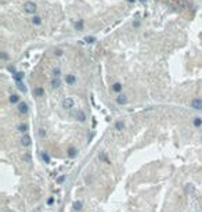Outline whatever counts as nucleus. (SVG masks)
<instances>
[{
	"label": "nucleus",
	"instance_id": "obj_1",
	"mask_svg": "<svg viewBox=\"0 0 202 212\" xmlns=\"http://www.w3.org/2000/svg\"><path fill=\"white\" fill-rule=\"evenodd\" d=\"M36 10H37V6H36L33 2H26V3H24V11H25L26 14H35Z\"/></svg>",
	"mask_w": 202,
	"mask_h": 212
},
{
	"label": "nucleus",
	"instance_id": "obj_2",
	"mask_svg": "<svg viewBox=\"0 0 202 212\" xmlns=\"http://www.w3.org/2000/svg\"><path fill=\"white\" fill-rule=\"evenodd\" d=\"M61 104H62V108H65V110H72L75 107V100L72 97H65Z\"/></svg>",
	"mask_w": 202,
	"mask_h": 212
},
{
	"label": "nucleus",
	"instance_id": "obj_3",
	"mask_svg": "<svg viewBox=\"0 0 202 212\" xmlns=\"http://www.w3.org/2000/svg\"><path fill=\"white\" fill-rule=\"evenodd\" d=\"M17 107H18V112H19V114H22V115L28 114V111H29V105L26 104L25 101H21L18 105H17Z\"/></svg>",
	"mask_w": 202,
	"mask_h": 212
},
{
	"label": "nucleus",
	"instance_id": "obj_4",
	"mask_svg": "<svg viewBox=\"0 0 202 212\" xmlns=\"http://www.w3.org/2000/svg\"><path fill=\"white\" fill-rule=\"evenodd\" d=\"M191 107H193L194 110H202V98H199V97L193 98V101H191Z\"/></svg>",
	"mask_w": 202,
	"mask_h": 212
},
{
	"label": "nucleus",
	"instance_id": "obj_5",
	"mask_svg": "<svg viewBox=\"0 0 202 212\" xmlns=\"http://www.w3.org/2000/svg\"><path fill=\"white\" fill-rule=\"evenodd\" d=\"M21 144H22L24 147H29L30 144H32V139H30V136L28 135V133L22 135V137H21Z\"/></svg>",
	"mask_w": 202,
	"mask_h": 212
},
{
	"label": "nucleus",
	"instance_id": "obj_6",
	"mask_svg": "<svg viewBox=\"0 0 202 212\" xmlns=\"http://www.w3.org/2000/svg\"><path fill=\"white\" fill-rule=\"evenodd\" d=\"M65 83L69 85V86L75 85V83H76V76H75L73 74H68V75H65Z\"/></svg>",
	"mask_w": 202,
	"mask_h": 212
},
{
	"label": "nucleus",
	"instance_id": "obj_7",
	"mask_svg": "<svg viewBox=\"0 0 202 212\" xmlns=\"http://www.w3.org/2000/svg\"><path fill=\"white\" fill-rule=\"evenodd\" d=\"M79 151H78V148H75V147H69V148L67 150V155L69 157V158H76Z\"/></svg>",
	"mask_w": 202,
	"mask_h": 212
},
{
	"label": "nucleus",
	"instance_id": "obj_8",
	"mask_svg": "<svg viewBox=\"0 0 202 212\" xmlns=\"http://www.w3.org/2000/svg\"><path fill=\"white\" fill-rule=\"evenodd\" d=\"M127 96L126 94H118V97H116V103H118V104H121V105H125V104H127Z\"/></svg>",
	"mask_w": 202,
	"mask_h": 212
},
{
	"label": "nucleus",
	"instance_id": "obj_9",
	"mask_svg": "<svg viewBox=\"0 0 202 212\" xmlns=\"http://www.w3.org/2000/svg\"><path fill=\"white\" fill-rule=\"evenodd\" d=\"M61 83H62V80H61L60 78H51V80H50V85L53 89H58L61 86Z\"/></svg>",
	"mask_w": 202,
	"mask_h": 212
},
{
	"label": "nucleus",
	"instance_id": "obj_10",
	"mask_svg": "<svg viewBox=\"0 0 202 212\" xmlns=\"http://www.w3.org/2000/svg\"><path fill=\"white\" fill-rule=\"evenodd\" d=\"M75 118H76L79 122H84V121H86V114H84L82 110H78L76 114H75Z\"/></svg>",
	"mask_w": 202,
	"mask_h": 212
},
{
	"label": "nucleus",
	"instance_id": "obj_11",
	"mask_svg": "<svg viewBox=\"0 0 202 212\" xmlns=\"http://www.w3.org/2000/svg\"><path fill=\"white\" fill-rule=\"evenodd\" d=\"M33 94H35V97H43L44 96V89L42 86H37L33 89Z\"/></svg>",
	"mask_w": 202,
	"mask_h": 212
},
{
	"label": "nucleus",
	"instance_id": "obj_12",
	"mask_svg": "<svg viewBox=\"0 0 202 212\" xmlns=\"http://www.w3.org/2000/svg\"><path fill=\"white\" fill-rule=\"evenodd\" d=\"M111 89H112V92H115V93H121L123 86H122V83H119V82H115V83L111 86Z\"/></svg>",
	"mask_w": 202,
	"mask_h": 212
},
{
	"label": "nucleus",
	"instance_id": "obj_13",
	"mask_svg": "<svg viewBox=\"0 0 202 212\" xmlns=\"http://www.w3.org/2000/svg\"><path fill=\"white\" fill-rule=\"evenodd\" d=\"M8 100H10V103H11V104H17V105L21 103V101H19V96H18V94H10V98H8Z\"/></svg>",
	"mask_w": 202,
	"mask_h": 212
},
{
	"label": "nucleus",
	"instance_id": "obj_14",
	"mask_svg": "<svg viewBox=\"0 0 202 212\" xmlns=\"http://www.w3.org/2000/svg\"><path fill=\"white\" fill-rule=\"evenodd\" d=\"M30 21H32L33 25H42V22H43L42 21V17H40V15H33Z\"/></svg>",
	"mask_w": 202,
	"mask_h": 212
},
{
	"label": "nucleus",
	"instance_id": "obj_15",
	"mask_svg": "<svg viewBox=\"0 0 202 212\" xmlns=\"http://www.w3.org/2000/svg\"><path fill=\"white\" fill-rule=\"evenodd\" d=\"M13 78H14L15 82H22V79H24V72H15L14 75H13Z\"/></svg>",
	"mask_w": 202,
	"mask_h": 212
},
{
	"label": "nucleus",
	"instance_id": "obj_16",
	"mask_svg": "<svg viewBox=\"0 0 202 212\" xmlns=\"http://www.w3.org/2000/svg\"><path fill=\"white\" fill-rule=\"evenodd\" d=\"M28 129H29V126H28V124H21L18 126V130L21 132V133H24V135H25L26 132H28Z\"/></svg>",
	"mask_w": 202,
	"mask_h": 212
},
{
	"label": "nucleus",
	"instance_id": "obj_17",
	"mask_svg": "<svg viewBox=\"0 0 202 212\" xmlns=\"http://www.w3.org/2000/svg\"><path fill=\"white\" fill-rule=\"evenodd\" d=\"M17 87H18V90L19 92H22V93H26V86L24 85V82H17Z\"/></svg>",
	"mask_w": 202,
	"mask_h": 212
},
{
	"label": "nucleus",
	"instance_id": "obj_18",
	"mask_svg": "<svg viewBox=\"0 0 202 212\" xmlns=\"http://www.w3.org/2000/svg\"><path fill=\"white\" fill-rule=\"evenodd\" d=\"M193 124H194V126L195 128H201L202 126V118H194V121H193Z\"/></svg>",
	"mask_w": 202,
	"mask_h": 212
},
{
	"label": "nucleus",
	"instance_id": "obj_19",
	"mask_svg": "<svg viewBox=\"0 0 202 212\" xmlns=\"http://www.w3.org/2000/svg\"><path fill=\"white\" fill-rule=\"evenodd\" d=\"M83 19H79V21H78L76 24H75V29L76 31H83Z\"/></svg>",
	"mask_w": 202,
	"mask_h": 212
},
{
	"label": "nucleus",
	"instance_id": "obj_20",
	"mask_svg": "<svg viewBox=\"0 0 202 212\" xmlns=\"http://www.w3.org/2000/svg\"><path fill=\"white\" fill-rule=\"evenodd\" d=\"M82 207H83V203H82V201H75L73 203V209L75 211H80Z\"/></svg>",
	"mask_w": 202,
	"mask_h": 212
},
{
	"label": "nucleus",
	"instance_id": "obj_21",
	"mask_svg": "<svg viewBox=\"0 0 202 212\" xmlns=\"http://www.w3.org/2000/svg\"><path fill=\"white\" fill-rule=\"evenodd\" d=\"M125 128V122H122V121H118L115 124V129L116 130H122V129Z\"/></svg>",
	"mask_w": 202,
	"mask_h": 212
},
{
	"label": "nucleus",
	"instance_id": "obj_22",
	"mask_svg": "<svg viewBox=\"0 0 202 212\" xmlns=\"http://www.w3.org/2000/svg\"><path fill=\"white\" fill-rule=\"evenodd\" d=\"M61 76V69H60V68H54V69H53V78H60Z\"/></svg>",
	"mask_w": 202,
	"mask_h": 212
},
{
	"label": "nucleus",
	"instance_id": "obj_23",
	"mask_svg": "<svg viewBox=\"0 0 202 212\" xmlns=\"http://www.w3.org/2000/svg\"><path fill=\"white\" fill-rule=\"evenodd\" d=\"M42 159H43L46 164H49V162H50V155H49L47 153H42Z\"/></svg>",
	"mask_w": 202,
	"mask_h": 212
},
{
	"label": "nucleus",
	"instance_id": "obj_24",
	"mask_svg": "<svg viewBox=\"0 0 202 212\" xmlns=\"http://www.w3.org/2000/svg\"><path fill=\"white\" fill-rule=\"evenodd\" d=\"M37 133H39V136H40V137H46V136H47V130H46V129H43V128H40L39 129V132H37Z\"/></svg>",
	"mask_w": 202,
	"mask_h": 212
},
{
	"label": "nucleus",
	"instance_id": "obj_25",
	"mask_svg": "<svg viewBox=\"0 0 202 212\" xmlns=\"http://www.w3.org/2000/svg\"><path fill=\"white\" fill-rule=\"evenodd\" d=\"M0 58H2L3 61H7V60H8V54H7V51H2V53H0Z\"/></svg>",
	"mask_w": 202,
	"mask_h": 212
},
{
	"label": "nucleus",
	"instance_id": "obj_26",
	"mask_svg": "<svg viewBox=\"0 0 202 212\" xmlns=\"http://www.w3.org/2000/svg\"><path fill=\"white\" fill-rule=\"evenodd\" d=\"M84 42H86V43H94L95 37L94 36H86V37H84Z\"/></svg>",
	"mask_w": 202,
	"mask_h": 212
},
{
	"label": "nucleus",
	"instance_id": "obj_27",
	"mask_svg": "<svg viewBox=\"0 0 202 212\" xmlns=\"http://www.w3.org/2000/svg\"><path fill=\"white\" fill-rule=\"evenodd\" d=\"M64 54V51L61 50V49H57V50H54V56H57V57H61Z\"/></svg>",
	"mask_w": 202,
	"mask_h": 212
},
{
	"label": "nucleus",
	"instance_id": "obj_28",
	"mask_svg": "<svg viewBox=\"0 0 202 212\" xmlns=\"http://www.w3.org/2000/svg\"><path fill=\"white\" fill-rule=\"evenodd\" d=\"M186 191H187V193H193V191H194V186H193V184H187V186H186Z\"/></svg>",
	"mask_w": 202,
	"mask_h": 212
},
{
	"label": "nucleus",
	"instance_id": "obj_29",
	"mask_svg": "<svg viewBox=\"0 0 202 212\" xmlns=\"http://www.w3.org/2000/svg\"><path fill=\"white\" fill-rule=\"evenodd\" d=\"M64 180H65V176L62 175V176H60V177H58V179H57V183H58V184H61V183L64 182Z\"/></svg>",
	"mask_w": 202,
	"mask_h": 212
},
{
	"label": "nucleus",
	"instance_id": "obj_30",
	"mask_svg": "<svg viewBox=\"0 0 202 212\" xmlns=\"http://www.w3.org/2000/svg\"><path fill=\"white\" fill-rule=\"evenodd\" d=\"M8 71H10V72H11L13 75H14V74L17 72V71H15V68H14V67H8Z\"/></svg>",
	"mask_w": 202,
	"mask_h": 212
},
{
	"label": "nucleus",
	"instance_id": "obj_31",
	"mask_svg": "<svg viewBox=\"0 0 202 212\" xmlns=\"http://www.w3.org/2000/svg\"><path fill=\"white\" fill-rule=\"evenodd\" d=\"M100 159H101V161H105V162H108V161H107V157H105L104 154H101V155H100Z\"/></svg>",
	"mask_w": 202,
	"mask_h": 212
},
{
	"label": "nucleus",
	"instance_id": "obj_32",
	"mask_svg": "<svg viewBox=\"0 0 202 212\" xmlns=\"http://www.w3.org/2000/svg\"><path fill=\"white\" fill-rule=\"evenodd\" d=\"M53 203H54V198H53V197H50L49 200H47V204H49V205H51Z\"/></svg>",
	"mask_w": 202,
	"mask_h": 212
},
{
	"label": "nucleus",
	"instance_id": "obj_33",
	"mask_svg": "<svg viewBox=\"0 0 202 212\" xmlns=\"http://www.w3.org/2000/svg\"><path fill=\"white\" fill-rule=\"evenodd\" d=\"M139 25H140V22H139V21H136L134 24H133V26H134V28H137V26H139Z\"/></svg>",
	"mask_w": 202,
	"mask_h": 212
},
{
	"label": "nucleus",
	"instance_id": "obj_34",
	"mask_svg": "<svg viewBox=\"0 0 202 212\" xmlns=\"http://www.w3.org/2000/svg\"><path fill=\"white\" fill-rule=\"evenodd\" d=\"M126 2H129V3H134L136 0H126Z\"/></svg>",
	"mask_w": 202,
	"mask_h": 212
},
{
	"label": "nucleus",
	"instance_id": "obj_35",
	"mask_svg": "<svg viewBox=\"0 0 202 212\" xmlns=\"http://www.w3.org/2000/svg\"><path fill=\"white\" fill-rule=\"evenodd\" d=\"M140 2H143V3H145V2H147V0H140Z\"/></svg>",
	"mask_w": 202,
	"mask_h": 212
}]
</instances>
